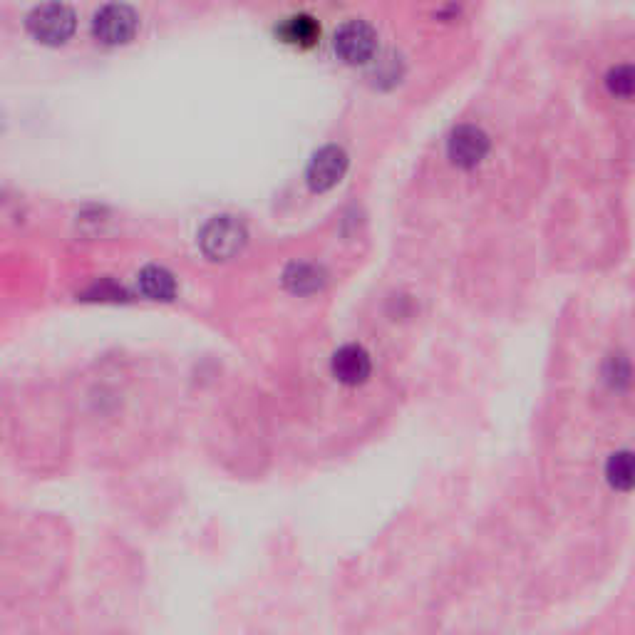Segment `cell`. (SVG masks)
Masks as SVG:
<instances>
[{"mask_svg": "<svg viewBox=\"0 0 635 635\" xmlns=\"http://www.w3.org/2000/svg\"><path fill=\"white\" fill-rule=\"evenodd\" d=\"M278 38L288 45H296V48H311L318 43L320 28L311 15H293L278 28Z\"/></svg>", "mask_w": 635, "mask_h": 635, "instance_id": "cell-9", "label": "cell"}, {"mask_svg": "<svg viewBox=\"0 0 635 635\" xmlns=\"http://www.w3.org/2000/svg\"><path fill=\"white\" fill-rule=\"evenodd\" d=\"M606 477L608 482L613 484L621 492H628L633 487V459L631 452H618L608 459L606 467Z\"/></svg>", "mask_w": 635, "mask_h": 635, "instance_id": "cell-11", "label": "cell"}, {"mask_svg": "<svg viewBox=\"0 0 635 635\" xmlns=\"http://www.w3.org/2000/svg\"><path fill=\"white\" fill-rule=\"evenodd\" d=\"M139 15L125 3H110L100 8L92 20V33L102 45H127L137 35Z\"/></svg>", "mask_w": 635, "mask_h": 635, "instance_id": "cell-3", "label": "cell"}, {"mask_svg": "<svg viewBox=\"0 0 635 635\" xmlns=\"http://www.w3.org/2000/svg\"><path fill=\"white\" fill-rule=\"evenodd\" d=\"M348 172V154L338 144H328V147L318 149L313 154L311 164H308V187L313 191H328L333 189L340 179Z\"/></svg>", "mask_w": 635, "mask_h": 635, "instance_id": "cell-5", "label": "cell"}, {"mask_svg": "<svg viewBox=\"0 0 635 635\" xmlns=\"http://www.w3.org/2000/svg\"><path fill=\"white\" fill-rule=\"evenodd\" d=\"M335 53L343 63L360 65L373 60L378 50V33L363 20H350L335 33Z\"/></svg>", "mask_w": 635, "mask_h": 635, "instance_id": "cell-4", "label": "cell"}, {"mask_svg": "<svg viewBox=\"0 0 635 635\" xmlns=\"http://www.w3.org/2000/svg\"><path fill=\"white\" fill-rule=\"evenodd\" d=\"M449 159L462 169H474L489 152V137L484 129L474 125H462L449 137Z\"/></svg>", "mask_w": 635, "mask_h": 635, "instance_id": "cell-6", "label": "cell"}, {"mask_svg": "<svg viewBox=\"0 0 635 635\" xmlns=\"http://www.w3.org/2000/svg\"><path fill=\"white\" fill-rule=\"evenodd\" d=\"M139 291L152 301H172L177 296V281L162 266H147L139 273Z\"/></svg>", "mask_w": 635, "mask_h": 635, "instance_id": "cell-8", "label": "cell"}, {"mask_svg": "<svg viewBox=\"0 0 635 635\" xmlns=\"http://www.w3.org/2000/svg\"><path fill=\"white\" fill-rule=\"evenodd\" d=\"M330 368H333L335 380L343 385H363L373 373V360L363 345H343L340 350H335Z\"/></svg>", "mask_w": 635, "mask_h": 635, "instance_id": "cell-7", "label": "cell"}, {"mask_svg": "<svg viewBox=\"0 0 635 635\" xmlns=\"http://www.w3.org/2000/svg\"><path fill=\"white\" fill-rule=\"evenodd\" d=\"M283 281H286L288 291L298 293V296H306V293H316L323 288L325 276L318 266L313 263H291L283 273Z\"/></svg>", "mask_w": 635, "mask_h": 635, "instance_id": "cell-10", "label": "cell"}, {"mask_svg": "<svg viewBox=\"0 0 635 635\" xmlns=\"http://www.w3.org/2000/svg\"><path fill=\"white\" fill-rule=\"evenodd\" d=\"M25 25H28V33L38 43L58 48V45H65L75 35L77 15L65 3H43L28 15Z\"/></svg>", "mask_w": 635, "mask_h": 635, "instance_id": "cell-1", "label": "cell"}, {"mask_svg": "<svg viewBox=\"0 0 635 635\" xmlns=\"http://www.w3.org/2000/svg\"><path fill=\"white\" fill-rule=\"evenodd\" d=\"M246 241H249V231H246L244 221L236 216H214L199 234L201 251L211 261H229V258L239 256Z\"/></svg>", "mask_w": 635, "mask_h": 635, "instance_id": "cell-2", "label": "cell"}, {"mask_svg": "<svg viewBox=\"0 0 635 635\" xmlns=\"http://www.w3.org/2000/svg\"><path fill=\"white\" fill-rule=\"evenodd\" d=\"M608 90L613 92L616 97H633V87H635V75H633V67L631 65H618L608 72V80H606Z\"/></svg>", "mask_w": 635, "mask_h": 635, "instance_id": "cell-12", "label": "cell"}]
</instances>
